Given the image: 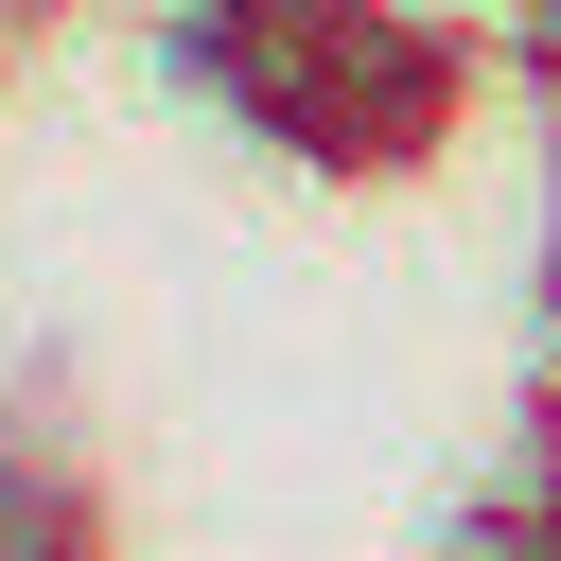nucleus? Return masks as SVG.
Segmentation results:
<instances>
[{"mask_svg": "<svg viewBox=\"0 0 561 561\" xmlns=\"http://www.w3.org/2000/svg\"><path fill=\"white\" fill-rule=\"evenodd\" d=\"M508 35H526V70H561V0H508Z\"/></svg>", "mask_w": 561, "mask_h": 561, "instance_id": "obj_3", "label": "nucleus"}, {"mask_svg": "<svg viewBox=\"0 0 561 561\" xmlns=\"http://www.w3.org/2000/svg\"><path fill=\"white\" fill-rule=\"evenodd\" d=\"M175 70L298 175H421L473 123V35L421 0H175Z\"/></svg>", "mask_w": 561, "mask_h": 561, "instance_id": "obj_1", "label": "nucleus"}, {"mask_svg": "<svg viewBox=\"0 0 561 561\" xmlns=\"http://www.w3.org/2000/svg\"><path fill=\"white\" fill-rule=\"evenodd\" d=\"M0 18H18V0H0Z\"/></svg>", "mask_w": 561, "mask_h": 561, "instance_id": "obj_6", "label": "nucleus"}, {"mask_svg": "<svg viewBox=\"0 0 561 561\" xmlns=\"http://www.w3.org/2000/svg\"><path fill=\"white\" fill-rule=\"evenodd\" d=\"M526 280H543V333H561V70L526 88Z\"/></svg>", "mask_w": 561, "mask_h": 561, "instance_id": "obj_2", "label": "nucleus"}, {"mask_svg": "<svg viewBox=\"0 0 561 561\" xmlns=\"http://www.w3.org/2000/svg\"><path fill=\"white\" fill-rule=\"evenodd\" d=\"M526 491L561 508V386H543V438H526Z\"/></svg>", "mask_w": 561, "mask_h": 561, "instance_id": "obj_4", "label": "nucleus"}, {"mask_svg": "<svg viewBox=\"0 0 561 561\" xmlns=\"http://www.w3.org/2000/svg\"><path fill=\"white\" fill-rule=\"evenodd\" d=\"M543 561H561V508H543Z\"/></svg>", "mask_w": 561, "mask_h": 561, "instance_id": "obj_5", "label": "nucleus"}]
</instances>
